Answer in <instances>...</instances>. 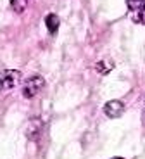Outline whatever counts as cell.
<instances>
[{
  "label": "cell",
  "instance_id": "6da1fadb",
  "mask_svg": "<svg viewBox=\"0 0 145 159\" xmlns=\"http://www.w3.org/2000/svg\"><path fill=\"white\" fill-rule=\"evenodd\" d=\"M43 87H45L43 76H40V75L31 76V78H28L23 85V97L24 99H33V97H36L40 92L43 90Z\"/></svg>",
  "mask_w": 145,
  "mask_h": 159
},
{
  "label": "cell",
  "instance_id": "7a4b0ae2",
  "mask_svg": "<svg viewBox=\"0 0 145 159\" xmlns=\"http://www.w3.org/2000/svg\"><path fill=\"white\" fill-rule=\"evenodd\" d=\"M21 81V73L16 69H4L0 71V90H12Z\"/></svg>",
  "mask_w": 145,
  "mask_h": 159
},
{
  "label": "cell",
  "instance_id": "3957f363",
  "mask_svg": "<svg viewBox=\"0 0 145 159\" xmlns=\"http://www.w3.org/2000/svg\"><path fill=\"white\" fill-rule=\"evenodd\" d=\"M125 104L121 102V100H109V102H106V106H104V112H106V116H109V118H121L123 114H125Z\"/></svg>",
  "mask_w": 145,
  "mask_h": 159
},
{
  "label": "cell",
  "instance_id": "277c9868",
  "mask_svg": "<svg viewBox=\"0 0 145 159\" xmlns=\"http://www.w3.org/2000/svg\"><path fill=\"white\" fill-rule=\"evenodd\" d=\"M59 16H55V14H48L47 17H45V26H47V30L50 33H55L57 30H59Z\"/></svg>",
  "mask_w": 145,
  "mask_h": 159
},
{
  "label": "cell",
  "instance_id": "5b68a950",
  "mask_svg": "<svg viewBox=\"0 0 145 159\" xmlns=\"http://www.w3.org/2000/svg\"><path fill=\"white\" fill-rule=\"evenodd\" d=\"M126 5H128L129 11L140 12L145 9V0H126Z\"/></svg>",
  "mask_w": 145,
  "mask_h": 159
},
{
  "label": "cell",
  "instance_id": "8992f818",
  "mask_svg": "<svg viewBox=\"0 0 145 159\" xmlns=\"http://www.w3.org/2000/svg\"><path fill=\"white\" fill-rule=\"evenodd\" d=\"M112 66H114V64L111 62V61H98L97 71H98V73H102V75H107V73L112 69Z\"/></svg>",
  "mask_w": 145,
  "mask_h": 159
},
{
  "label": "cell",
  "instance_id": "52a82bcc",
  "mask_svg": "<svg viewBox=\"0 0 145 159\" xmlns=\"http://www.w3.org/2000/svg\"><path fill=\"white\" fill-rule=\"evenodd\" d=\"M11 5L16 12H23L28 5V0H11Z\"/></svg>",
  "mask_w": 145,
  "mask_h": 159
},
{
  "label": "cell",
  "instance_id": "ba28073f",
  "mask_svg": "<svg viewBox=\"0 0 145 159\" xmlns=\"http://www.w3.org/2000/svg\"><path fill=\"white\" fill-rule=\"evenodd\" d=\"M111 159H123V157H111Z\"/></svg>",
  "mask_w": 145,
  "mask_h": 159
}]
</instances>
